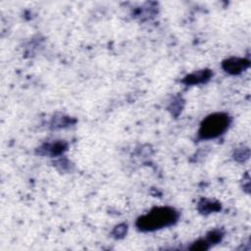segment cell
<instances>
[{"label": "cell", "instance_id": "obj_1", "mask_svg": "<svg viewBox=\"0 0 251 251\" xmlns=\"http://www.w3.org/2000/svg\"><path fill=\"white\" fill-rule=\"evenodd\" d=\"M177 212L171 207H159L151 210L136 221V226L143 231L156 230L175 224Z\"/></svg>", "mask_w": 251, "mask_h": 251}, {"label": "cell", "instance_id": "obj_2", "mask_svg": "<svg viewBox=\"0 0 251 251\" xmlns=\"http://www.w3.org/2000/svg\"><path fill=\"white\" fill-rule=\"evenodd\" d=\"M229 125V118L223 113H217L207 117L201 124L199 135L202 138H215L221 135Z\"/></svg>", "mask_w": 251, "mask_h": 251}, {"label": "cell", "instance_id": "obj_3", "mask_svg": "<svg viewBox=\"0 0 251 251\" xmlns=\"http://www.w3.org/2000/svg\"><path fill=\"white\" fill-rule=\"evenodd\" d=\"M249 65V62L244 59L232 58L228 59L224 63V69L230 74H238L245 70Z\"/></svg>", "mask_w": 251, "mask_h": 251}, {"label": "cell", "instance_id": "obj_4", "mask_svg": "<svg viewBox=\"0 0 251 251\" xmlns=\"http://www.w3.org/2000/svg\"><path fill=\"white\" fill-rule=\"evenodd\" d=\"M211 75V73L209 71H202V72H197L195 74H192L188 76L185 77L184 81L189 84H195V83H200L204 82L205 80L209 79Z\"/></svg>", "mask_w": 251, "mask_h": 251}]
</instances>
